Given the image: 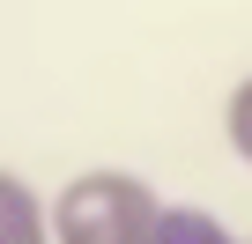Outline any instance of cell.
<instances>
[{"label":"cell","instance_id":"obj_3","mask_svg":"<svg viewBox=\"0 0 252 244\" xmlns=\"http://www.w3.org/2000/svg\"><path fill=\"white\" fill-rule=\"evenodd\" d=\"M171 244H215V237H208L200 222H186V215H178V222H171Z\"/></svg>","mask_w":252,"mask_h":244},{"label":"cell","instance_id":"obj_1","mask_svg":"<svg viewBox=\"0 0 252 244\" xmlns=\"http://www.w3.org/2000/svg\"><path fill=\"white\" fill-rule=\"evenodd\" d=\"M60 237H67V244H141V237H149V200H141L134 185L89 178V185L67 192Z\"/></svg>","mask_w":252,"mask_h":244},{"label":"cell","instance_id":"obj_2","mask_svg":"<svg viewBox=\"0 0 252 244\" xmlns=\"http://www.w3.org/2000/svg\"><path fill=\"white\" fill-rule=\"evenodd\" d=\"M0 244H45L37 207H30V192H23L15 178H0Z\"/></svg>","mask_w":252,"mask_h":244}]
</instances>
